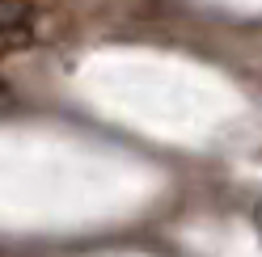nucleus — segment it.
Segmentation results:
<instances>
[{
    "label": "nucleus",
    "instance_id": "obj_1",
    "mask_svg": "<svg viewBox=\"0 0 262 257\" xmlns=\"http://www.w3.org/2000/svg\"><path fill=\"white\" fill-rule=\"evenodd\" d=\"M30 17H34L30 0H0V51H9V46L26 42Z\"/></svg>",
    "mask_w": 262,
    "mask_h": 257
}]
</instances>
